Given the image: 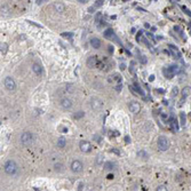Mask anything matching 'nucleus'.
Returning <instances> with one entry per match:
<instances>
[{
	"label": "nucleus",
	"instance_id": "1",
	"mask_svg": "<svg viewBox=\"0 0 191 191\" xmlns=\"http://www.w3.org/2000/svg\"><path fill=\"white\" fill-rule=\"evenodd\" d=\"M4 168H5V172L8 174V175H15L18 171V166L14 160H7L5 163Z\"/></svg>",
	"mask_w": 191,
	"mask_h": 191
},
{
	"label": "nucleus",
	"instance_id": "2",
	"mask_svg": "<svg viewBox=\"0 0 191 191\" xmlns=\"http://www.w3.org/2000/svg\"><path fill=\"white\" fill-rule=\"evenodd\" d=\"M157 144H158V148L160 151H166L169 148V141L166 136H159Z\"/></svg>",
	"mask_w": 191,
	"mask_h": 191
},
{
	"label": "nucleus",
	"instance_id": "3",
	"mask_svg": "<svg viewBox=\"0 0 191 191\" xmlns=\"http://www.w3.org/2000/svg\"><path fill=\"white\" fill-rule=\"evenodd\" d=\"M32 141H33V135L31 134V133H29V132H24V133L21 135V143H22L23 145H25V146L31 145Z\"/></svg>",
	"mask_w": 191,
	"mask_h": 191
},
{
	"label": "nucleus",
	"instance_id": "4",
	"mask_svg": "<svg viewBox=\"0 0 191 191\" xmlns=\"http://www.w3.org/2000/svg\"><path fill=\"white\" fill-rule=\"evenodd\" d=\"M70 167H71V171L73 173H80L84 169V165H82V163L80 160H73L71 163V166Z\"/></svg>",
	"mask_w": 191,
	"mask_h": 191
},
{
	"label": "nucleus",
	"instance_id": "5",
	"mask_svg": "<svg viewBox=\"0 0 191 191\" xmlns=\"http://www.w3.org/2000/svg\"><path fill=\"white\" fill-rule=\"evenodd\" d=\"M5 87L7 88L8 90H15L16 89V84H15V80L13 79L12 77H6L5 78Z\"/></svg>",
	"mask_w": 191,
	"mask_h": 191
},
{
	"label": "nucleus",
	"instance_id": "6",
	"mask_svg": "<svg viewBox=\"0 0 191 191\" xmlns=\"http://www.w3.org/2000/svg\"><path fill=\"white\" fill-rule=\"evenodd\" d=\"M79 149L81 150L82 152L87 153V152H89L90 150H92V145H90V143L88 141L82 140V141H80V143H79Z\"/></svg>",
	"mask_w": 191,
	"mask_h": 191
},
{
	"label": "nucleus",
	"instance_id": "7",
	"mask_svg": "<svg viewBox=\"0 0 191 191\" xmlns=\"http://www.w3.org/2000/svg\"><path fill=\"white\" fill-rule=\"evenodd\" d=\"M129 89L134 93L135 95H141V96H144V92L142 89V87L140 86L139 84H133L132 86H129Z\"/></svg>",
	"mask_w": 191,
	"mask_h": 191
},
{
	"label": "nucleus",
	"instance_id": "8",
	"mask_svg": "<svg viewBox=\"0 0 191 191\" xmlns=\"http://www.w3.org/2000/svg\"><path fill=\"white\" fill-rule=\"evenodd\" d=\"M128 108H129V110H131V112H133V113H139L140 110H141V105H140V103L136 101L129 102Z\"/></svg>",
	"mask_w": 191,
	"mask_h": 191
},
{
	"label": "nucleus",
	"instance_id": "9",
	"mask_svg": "<svg viewBox=\"0 0 191 191\" xmlns=\"http://www.w3.org/2000/svg\"><path fill=\"white\" fill-rule=\"evenodd\" d=\"M102 105H103V102L100 99H97V97H93V99L90 100V107H92V109L99 110L102 108Z\"/></svg>",
	"mask_w": 191,
	"mask_h": 191
},
{
	"label": "nucleus",
	"instance_id": "10",
	"mask_svg": "<svg viewBox=\"0 0 191 191\" xmlns=\"http://www.w3.org/2000/svg\"><path fill=\"white\" fill-rule=\"evenodd\" d=\"M97 65V56H89L87 60V67L89 69H93Z\"/></svg>",
	"mask_w": 191,
	"mask_h": 191
},
{
	"label": "nucleus",
	"instance_id": "11",
	"mask_svg": "<svg viewBox=\"0 0 191 191\" xmlns=\"http://www.w3.org/2000/svg\"><path fill=\"white\" fill-rule=\"evenodd\" d=\"M32 70H33V72H35L36 75H38V76H42V73H44L42 67L40 64H38V63H33L32 64Z\"/></svg>",
	"mask_w": 191,
	"mask_h": 191
},
{
	"label": "nucleus",
	"instance_id": "12",
	"mask_svg": "<svg viewBox=\"0 0 191 191\" xmlns=\"http://www.w3.org/2000/svg\"><path fill=\"white\" fill-rule=\"evenodd\" d=\"M90 45H92L93 48H95V49H99V48L101 47L102 42H101V40H100L99 38L94 37V38H92V39H90Z\"/></svg>",
	"mask_w": 191,
	"mask_h": 191
},
{
	"label": "nucleus",
	"instance_id": "13",
	"mask_svg": "<svg viewBox=\"0 0 191 191\" xmlns=\"http://www.w3.org/2000/svg\"><path fill=\"white\" fill-rule=\"evenodd\" d=\"M169 126H171V128L173 129V132H177L179 131V126H177V120L175 119V117H172L171 119H169Z\"/></svg>",
	"mask_w": 191,
	"mask_h": 191
},
{
	"label": "nucleus",
	"instance_id": "14",
	"mask_svg": "<svg viewBox=\"0 0 191 191\" xmlns=\"http://www.w3.org/2000/svg\"><path fill=\"white\" fill-rule=\"evenodd\" d=\"M61 105H62L63 109H70V108L72 107V101L70 99H63L62 101H61Z\"/></svg>",
	"mask_w": 191,
	"mask_h": 191
},
{
	"label": "nucleus",
	"instance_id": "15",
	"mask_svg": "<svg viewBox=\"0 0 191 191\" xmlns=\"http://www.w3.org/2000/svg\"><path fill=\"white\" fill-rule=\"evenodd\" d=\"M109 81H116L117 84H121V76L119 73H114L112 77H109Z\"/></svg>",
	"mask_w": 191,
	"mask_h": 191
},
{
	"label": "nucleus",
	"instance_id": "16",
	"mask_svg": "<svg viewBox=\"0 0 191 191\" xmlns=\"http://www.w3.org/2000/svg\"><path fill=\"white\" fill-rule=\"evenodd\" d=\"M54 8H55V10H56L57 13H60V14H61V13H63V12H64L65 6L63 5L62 3H56V4H55V5H54Z\"/></svg>",
	"mask_w": 191,
	"mask_h": 191
},
{
	"label": "nucleus",
	"instance_id": "17",
	"mask_svg": "<svg viewBox=\"0 0 191 191\" xmlns=\"http://www.w3.org/2000/svg\"><path fill=\"white\" fill-rule=\"evenodd\" d=\"M182 97H183V99H186V97L189 96V95L191 94V87H189V86H185L183 88V89H182Z\"/></svg>",
	"mask_w": 191,
	"mask_h": 191
},
{
	"label": "nucleus",
	"instance_id": "18",
	"mask_svg": "<svg viewBox=\"0 0 191 191\" xmlns=\"http://www.w3.org/2000/svg\"><path fill=\"white\" fill-rule=\"evenodd\" d=\"M103 36H104L107 39H112V37H114V33H113V30L112 29H108L103 32Z\"/></svg>",
	"mask_w": 191,
	"mask_h": 191
},
{
	"label": "nucleus",
	"instance_id": "19",
	"mask_svg": "<svg viewBox=\"0 0 191 191\" xmlns=\"http://www.w3.org/2000/svg\"><path fill=\"white\" fill-rule=\"evenodd\" d=\"M163 72H164V75L166 78H168V79H171V78L174 77V73L171 71V69L169 68H165L164 70H163Z\"/></svg>",
	"mask_w": 191,
	"mask_h": 191
},
{
	"label": "nucleus",
	"instance_id": "20",
	"mask_svg": "<svg viewBox=\"0 0 191 191\" xmlns=\"http://www.w3.org/2000/svg\"><path fill=\"white\" fill-rule=\"evenodd\" d=\"M65 145H67V140L64 137H60V139L57 140V146L58 148H64Z\"/></svg>",
	"mask_w": 191,
	"mask_h": 191
},
{
	"label": "nucleus",
	"instance_id": "21",
	"mask_svg": "<svg viewBox=\"0 0 191 191\" xmlns=\"http://www.w3.org/2000/svg\"><path fill=\"white\" fill-rule=\"evenodd\" d=\"M174 31L179 33L182 38H184V32H183V30H182L181 26H179V25H175V26H174Z\"/></svg>",
	"mask_w": 191,
	"mask_h": 191
},
{
	"label": "nucleus",
	"instance_id": "22",
	"mask_svg": "<svg viewBox=\"0 0 191 191\" xmlns=\"http://www.w3.org/2000/svg\"><path fill=\"white\" fill-rule=\"evenodd\" d=\"M0 49H1V54L5 55L6 53H7V49H8V45L6 44V42H3L1 45H0Z\"/></svg>",
	"mask_w": 191,
	"mask_h": 191
},
{
	"label": "nucleus",
	"instance_id": "23",
	"mask_svg": "<svg viewBox=\"0 0 191 191\" xmlns=\"http://www.w3.org/2000/svg\"><path fill=\"white\" fill-rule=\"evenodd\" d=\"M135 70H136V62H135V61H132L131 65H129V71H131V73H133V75H134Z\"/></svg>",
	"mask_w": 191,
	"mask_h": 191
},
{
	"label": "nucleus",
	"instance_id": "24",
	"mask_svg": "<svg viewBox=\"0 0 191 191\" xmlns=\"http://www.w3.org/2000/svg\"><path fill=\"white\" fill-rule=\"evenodd\" d=\"M137 156H139L140 158H143V159L149 158V154L146 153L145 151H143V150H141V151H139V152H137Z\"/></svg>",
	"mask_w": 191,
	"mask_h": 191
},
{
	"label": "nucleus",
	"instance_id": "25",
	"mask_svg": "<svg viewBox=\"0 0 191 191\" xmlns=\"http://www.w3.org/2000/svg\"><path fill=\"white\" fill-rule=\"evenodd\" d=\"M103 154H97L96 157V164L99 165V166H101V165H103Z\"/></svg>",
	"mask_w": 191,
	"mask_h": 191
},
{
	"label": "nucleus",
	"instance_id": "26",
	"mask_svg": "<svg viewBox=\"0 0 191 191\" xmlns=\"http://www.w3.org/2000/svg\"><path fill=\"white\" fill-rule=\"evenodd\" d=\"M63 167H64V166H63V164H61V163H57V164H55L54 169H55L56 172H62L63 169H64Z\"/></svg>",
	"mask_w": 191,
	"mask_h": 191
},
{
	"label": "nucleus",
	"instance_id": "27",
	"mask_svg": "<svg viewBox=\"0 0 191 191\" xmlns=\"http://www.w3.org/2000/svg\"><path fill=\"white\" fill-rule=\"evenodd\" d=\"M180 119H181V125L182 126H185V113L184 112H181L180 113Z\"/></svg>",
	"mask_w": 191,
	"mask_h": 191
},
{
	"label": "nucleus",
	"instance_id": "28",
	"mask_svg": "<svg viewBox=\"0 0 191 191\" xmlns=\"http://www.w3.org/2000/svg\"><path fill=\"white\" fill-rule=\"evenodd\" d=\"M84 116H85V112L84 111H78L77 113H75L73 118H76V119H80V118H82Z\"/></svg>",
	"mask_w": 191,
	"mask_h": 191
},
{
	"label": "nucleus",
	"instance_id": "29",
	"mask_svg": "<svg viewBox=\"0 0 191 191\" xmlns=\"http://www.w3.org/2000/svg\"><path fill=\"white\" fill-rule=\"evenodd\" d=\"M61 36H62V37H64V38H69V39H72V37H73V33H71V32H63Z\"/></svg>",
	"mask_w": 191,
	"mask_h": 191
},
{
	"label": "nucleus",
	"instance_id": "30",
	"mask_svg": "<svg viewBox=\"0 0 191 191\" xmlns=\"http://www.w3.org/2000/svg\"><path fill=\"white\" fill-rule=\"evenodd\" d=\"M101 17H102V13H96V15H95V22L96 23H99L100 21H103V20H101Z\"/></svg>",
	"mask_w": 191,
	"mask_h": 191
},
{
	"label": "nucleus",
	"instance_id": "31",
	"mask_svg": "<svg viewBox=\"0 0 191 191\" xmlns=\"http://www.w3.org/2000/svg\"><path fill=\"white\" fill-rule=\"evenodd\" d=\"M143 31H140L139 33L136 35V40L137 41H142V39H143Z\"/></svg>",
	"mask_w": 191,
	"mask_h": 191
},
{
	"label": "nucleus",
	"instance_id": "32",
	"mask_svg": "<svg viewBox=\"0 0 191 191\" xmlns=\"http://www.w3.org/2000/svg\"><path fill=\"white\" fill-rule=\"evenodd\" d=\"M177 94H179V88H177V87H173V89H172V96L175 97Z\"/></svg>",
	"mask_w": 191,
	"mask_h": 191
},
{
	"label": "nucleus",
	"instance_id": "33",
	"mask_svg": "<svg viewBox=\"0 0 191 191\" xmlns=\"http://www.w3.org/2000/svg\"><path fill=\"white\" fill-rule=\"evenodd\" d=\"M103 4H104V1H103V0H97V1H95L94 6L97 8V7H100V6H103Z\"/></svg>",
	"mask_w": 191,
	"mask_h": 191
},
{
	"label": "nucleus",
	"instance_id": "34",
	"mask_svg": "<svg viewBox=\"0 0 191 191\" xmlns=\"http://www.w3.org/2000/svg\"><path fill=\"white\" fill-rule=\"evenodd\" d=\"M104 166H105V169H111V168H113V164H112V163H110V161H108V163L104 165Z\"/></svg>",
	"mask_w": 191,
	"mask_h": 191
},
{
	"label": "nucleus",
	"instance_id": "35",
	"mask_svg": "<svg viewBox=\"0 0 191 191\" xmlns=\"http://www.w3.org/2000/svg\"><path fill=\"white\" fill-rule=\"evenodd\" d=\"M114 89H116L117 92H120V90L122 89V84H117L116 86H114Z\"/></svg>",
	"mask_w": 191,
	"mask_h": 191
},
{
	"label": "nucleus",
	"instance_id": "36",
	"mask_svg": "<svg viewBox=\"0 0 191 191\" xmlns=\"http://www.w3.org/2000/svg\"><path fill=\"white\" fill-rule=\"evenodd\" d=\"M146 38H148V39H150L151 40L152 42H154V37H153V35H152V33H146Z\"/></svg>",
	"mask_w": 191,
	"mask_h": 191
},
{
	"label": "nucleus",
	"instance_id": "37",
	"mask_svg": "<svg viewBox=\"0 0 191 191\" xmlns=\"http://www.w3.org/2000/svg\"><path fill=\"white\" fill-rule=\"evenodd\" d=\"M182 9H183V12L185 13L186 15H188V16H190V17H191V12L188 9V8H186V7H184V6H183V7H182Z\"/></svg>",
	"mask_w": 191,
	"mask_h": 191
},
{
	"label": "nucleus",
	"instance_id": "38",
	"mask_svg": "<svg viewBox=\"0 0 191 191\" xmlns=\"http://www.w3.org/2000/svg\"><path fill=\"white\" fill-rule=\"evenodd\" d=\"M156 191H168V190H167V188L165 185H160V186H158V188H157Z\"/></svg>",
	"mask_w": 191,
	"mask_h": 191
},
{
	"label": "nucleus",
	"instance_id": "39",
	"mask_svg": "<svg viewBox=\"0 0 191 191\" xmlns=\"http://www.w3.org/2000/svg\"><path fill=\"white\" fill-rule=\"evenodd\" d=\"M93 139H94L95 141L97 142V143H101V136H100V135H96V134H95L94 136H93Z\"/></svg>",
	"mask_w": 191,
	"mask_h": 191
},
{
	"label": "nucleus",
	"instance_id": "40",
	"mask_svg": "<svg viewBox=\"0 0 191 191\" xmlns=\"http://www.w3.org/2000/svg\"><path fill=\"white\" fill-rule=\"evenodd\" d=\"M95 9H96V7H95V6L93 5L92 7H89V8H88V12H89V13H94V12H95Z\"/></svg>",
	"mask_w": 191,
	"mask_h": 191
},
{
	"label": "nucleus",
	"instance_id": "41",
	"mask_svg": "<svg viewBox=\"0 0 191 191\" xmlns=\"http://www.w3.org/2000/svg\"><path fill=\"white\" fill-rule=\"evenodd\" d=\"M119 68H120V70H121V71H124V70L126 69V64H125V63H120Z\"/></svg>",
	"mask_w": 191,
	"mask_h": 191
},
{
	"label": "nucleus",
	"instance_id": "42",
	"mask_svg": "<svg viewBox=\"0 0 191 191\" xmlns=\"http://www.w3.org/2000/svg\"><path fill=\"white\" fill-rule=\"evenodd\" d=\"M161 118H163V120H167L168 119V116L166 113H161Z\"/></svg>",
	"mask_w": 191,
	"mask_h": 191
},
{
	"label": "nucleus",
	"instance_id": "43",
	"mask_svg": "<svg viewBox=\"0 0 191 191\" xmlns=\"http://www.w3.org/2000/svg\"><path fill=\"white\" fill-rule=\"evenodd\" d=\"M141 62H142V63H144V64L146 63V58H145V56H143V55L141 56Z\"/></svg>",
	"mask_w": 191,
	"mask_h": 191
},
{
	"label": "nucleus",
	"instance_id": "44",
	"mask_svg": "<svg viewBox=\"0 0 191 191\" xmlns=\"http://www.w3.org/2000/svg\"><path fill=\"white\" fill-rule=\"evenodd\" d=\"M108 48H109V52H110V53H113V50H114V49H113V46H109Z\"/></svg>",
	"mask_w": 191,
	"mask_h": 191
},
{
	"label": "nucleus",
	"instance_id": "45",
	"mask_svg": "<svg viewBox=\"0 0 191 191\" xmlns=\"http://www.w3.org/2000/svg\"><path fill=\"white\" fill-rule=\"evenodd\" d=\"M112 151H113L114 152V153H117V154H119V151H118V150H117V149H114V148H112V150H111V152Z\"/></svg>",
	"mask_w": 191,
	"mask_h": 191
},
{
	"label": "nucleus",
	"instance_id": "46",
	"mask_svg": "<svg viewBox=\"0 0 191 191\" xmlns=\"http://www.w3.org/2000/svg\"><path fill=\"white\" fill-rule=\"evenodd\" d=\"M36 3H37V5H41V4L44 3V0H37Z\"/></svg>",
	"mask_w": 191,
	"mask_h": 191
},
{
	"label": "nucleus",
	"instance_id": "47",
	"mask_svg": "<svg viewBox=\"0 0 191 191\" xmlns=\"http://www.w3.org/2000/svg\"><path fill=\"white\" fill-rule=\"evenodd\" d=\"M125 140H126V143H129V142H131V140H129V136H126V137H125Z\"/></svg>",
	"mask_w": 191,
	"mask_h": 191
},
{
	"label": "nucleus",
	"instance_id": "48",
	"mask_svg": "<svg viewBox=\"0 0 191 191\" xmlns=\"http://www.w3.org/2000/svg\"><path fill=\"white\" fill-rule=\"evenodd\" d=\"M157 92H159V93H165V90H164V89H157Z\"/></svg>",
	"mask_w": 191,
	"mask_h": 191
},
{
	"label": "nucleus",
	"instance_id": "49",
	"mask_svg": "<svg viewBox=\"0 0 191 191\" xmlns=\"http://www.w3.org/2000/svg\"><path fill=\"white\" fill-rule=\"evenodd\" d=\"M79 3L80 4H85V3H87V1H86V0H79Z\"/></svg>",
	"mask_w": 191,
	"mask_h": 191
},
{
	"label": "nucleus",
	"instance_id": "50",
	"mask_svg": "<svg viewBox=\"0 0 191 191\" xmlns=\"http://www.w3.org/2000/svg\"><path fill=\"white\" fill-rule=\"evenodd\" d=\"M81 189H82V183H80L79 184V191H81Z\"/></svg>",
	"mask_w": 191,
	"mask_h": 191
},
{
	"label": "nucleus",
	"instance_id": "51",
	"mask_svg": "<svg viewBox=\"0 0 191 191\" xmlns=\"http://www.w3.org/2000/svg\"><path fill=\"white\" fill-rule=\"evenodd\" d=\"M153 80H154V77L153 76H151V77H150V81H153Z\"/></svg>",
	"mask_w": 191,
	"mask_h": 191
},
{
	"label": "nucleus",
	"instance_id": "52",
	"mask_svg": "<svg viewBox=\"0 0 191 191\" xmlns=\"http://www.w3.org/2000/svg\"><path fill=\"white\" fill-rule=\"evenodd\" d=\"M131 32H132V33H135V29H134V27H133V29L131 30Z\"/></svg>",
	"mask_w": 191,
	"mask_h": 191
}]
</instances>
